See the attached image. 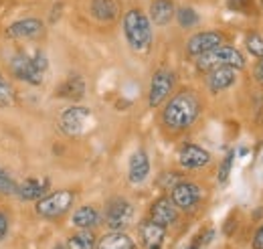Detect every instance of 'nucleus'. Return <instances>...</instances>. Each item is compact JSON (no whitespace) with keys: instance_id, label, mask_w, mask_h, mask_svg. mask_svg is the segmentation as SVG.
<instances>
[{"instance_id":"16","label":"nucleus","mask_w":263,"mask_h":249,"mask_svg":"<svg viewBox=\"0 0 263 249\" xmlns=\"http://www.w3.org/2000/svg\"><path fill=\"white\" fill-rule=\"evenodd\" d=\"M49 190V181L47 179H29L16 187V194L23 201H39L47 194Z\"/></svg>"},{"instance_id":"18","label":"nucleus","mask_w":263,"mask_h":249,"mask_svg":"<svg viewBox=\"0 0 263 249\" xmlns=\"http://www.w3.org/2000/svg\"><path fill=\"white\" fill-rule=\"evenodd\" d=\"M118 12H120L118 0H91V14L101 23L114 21L118 16Z\"/></svg>"},{"instance_id":"17","label":"nucleus","mask_w":263,"mask_h":249,"mask_svg":"<svg viewBox=\"0 0 263 249\" xmlns=\"http://www.w3.org/2000/svg\"><path fill=\"white\" fill-rule=\"evenodd\" d=\"M150 221L162 225V227H168L176 221V207L172 205L170 199H158L152 209H150Z\"/></svg>"},{"instance_id":"25","label":"nucleus","mask_w":263,"mask_h":249,"mask_svg":"<svg viewBox=\"0 0 263 249\" xmlns=\"http://www.w3.org/2000/svg\"><path fill=\"white\" fill-rule=\"evenodd\" d=\"M12 103H14V90L8 83V79L0 73V108L12 105Z\"/></svg>"},{"instance_id":"22","label":"nucleus","mask_w":263,"mask_h":249,"mask_svg":"<svg viewBox=\"0 0 263 249\" xmlns=\"http://www.w3.org/2000/svg\"><path fill=\"white\" fill-rule=\"evenodd\" d=\"M98 249H134V241L124 233H109L99 241Z\"/></svg>"},{"instance_id":"24","label":"nucleus","mask_w":263,"mask_h":249,"mask_svg":"<svg viewBox=\"0 0 263 249\" xmlns=\"http://www.w3.org/2000/svg\"><path fill=\"white\" fill-rule=\"evenodd\" d=\"M176 21L182 29H189V27H195L198 23V14L191 8V6H180L176 10Z\"/></svg>"},{"instance_id":"32","label":"nucleus","mask_w":263,"mask_h":249,"mask_svg":"<svg viewBox=\"0 0 263 249\" xmlns=\"http://www.w3.org/2000/svg\"><path fill=\"white\" fill-rule=\"evenodd\" d=\"M253 249H263V225L257 229V233L253 237Z\"/></svg>"},{"instance_id":"9","label":"nucleus","mask_w":263,"mask_h":249,"mask_svg":"<svg viewBox=\"0 0 263 249\" xmlns=\"http://www.w3.org/2000/svg\"><path fill=\"white\" fill-rule=\"evenodd\" d=\"M134 215V207L126 199H114L105 209V221L114 231L124 229Z\"/></svg>"},{"instance_id":"19","label":"nucleus","mask_w":263,"mask_h":249,"mask_svg":"<svg viewBox=\"0 0 263 249\" xmlns=\"http://www.w3.org/2000/svg\"><path fill=\"white\" fill-rule=\"evenodd\" d=\"M150 16L154 25L164 27L174 16V2L172 0H154L150 6Z\"/></svg>"},{"instance_id":"21","label":"nucleus","mask_w":263,"mask_h":249,"mask_svg":"<svg viewBox=\"0 0 263 249\" xmlns=\"http://www.w3.org/2000/svg\"><path fill=\"white\" fill-rule=\"evenodd\" d=\"M71 221L79 229H91V227H96L99 223V213L98 209H93V207H81V209H77L73 213Z\"/></svg>"},{"instance_id":"27","label":"nucleus","mask_w":263,"mask_h":249,"mask_svg":"<svg viewBox=\"0 0 263 249\" xmlns=\"http://www.w3.org/2000/svg\"><path fill=\"white\" fill-rule=\"evenodd\" d=\"M16 183H14V179L4 170V168H0V192L2 194H12V192H16Z\"/></svg>"},{"instance_id":"8","label":"nucleus","mask_w":263,"mask_h":249,"mask_svg":"<svg viewBox=\"0 0 263 249\" xmlns=\"http://www.w3.org/2000/svg\"><path fill=\"white\" fill-rule=\"evenodd\" d=\"M221 43H223V34H221V32H217V31L198 32V34L189 39V43H186V53H189L191 57H197L198 59V57L206 55L209 51L221 47Z\"/></svg>"},{"instance_id":"28","label":"nucleus","mask_w":263,"mask_h":249,"mask_svg":"<svg viewBox=\"0 0 263 249\" xmlns=\"http://www.w3.org/2000/svg\"><path fill=\"white\" fill-rule=\"evenodd\" d=\"M231 166H233V152H227L225 160L221 162V168H219V183H223V185L227 183L231 174Z\"/></svg>"},{"instance_id":"6","label":"nucleus","mask_w":263,"mask_h":249,"mask_svg":"<svg viewBox=\"0 0 263 249\" xmlns=\"http://www.w3.org/2000/svg\"><path fill=\"white\" fill-rule=\"evenodd\" d=\"M174 81H176V77H174V73H172L170 69H158V71L154 73L152 81H150L148 103H150L152 108L160 105L166 97L170 95L172 87H174Z\"/></svg>"},{"instance_id":"20","label":"nucleus","mask_w":263,"mask_h":249,"mask_svg":"<svg viewBox=\"0 0 263 249\" xmlns=\"http://www.w3.org/2000/svg\"><path fill=\"white\" fill-rule=\"evenodd\" d=\"M83 94H85V81L79 75H71L59 90V95H63L67 99H73V101H79Z\"/></svg>"},{"instance_id":"2","label":"nucleus","mask_w":263,"mask_h":249,"mask_svg":"<svg viewBox=\"0 0 263 249\" xmlns=\"http://www.w3.org/2000/svg\"><path fill=\"white\" fill-rule=\"evenodd\" d=\"M124 34L136 53H146L152 43V23L144 12L132 8L124 14Z\"/></svg>"},{"instance_id":"5","label":"nucleus","mask_w":263,"mask_h":249,"mask_svg":"<svg viewBox=\"0 0 263 249\" xmlns=\"http://www.w3.org/2000/svg\"><path fill=\"white\" fill-rule=\"evenodd\" d=\"M89 118H91V112L87 108L73 105V108H69L61 114L59 128L65 132L67 136H81L85 132L87 124H89Z\"/></svg>"},{"instance_id":"33","label":"nucleus","mask_w":263,"mask_h":249,"mask_svg":"<svg viewBox=\"0 0 263 249\" xmlns=\"http://www.w3.org/2000/svg\"><path fill=\"white\" fill-rule=\"evenodd\" d=\"M255 77H257L259 83H263V59L257 63V67H255Z\"/></svg>"},{"instance_id":"4","label":"nucleus","mask_w":263,"mask_h":249,"mask_svg":"<svg viewBox=\"0 0 263 249\" xmlns=\"http://www.w3.org/2000/svg\"><path fill=\"white\" fill-rule=\"evenodd\" d=\"M71 205H73V192L71 190H57V192L45 194L43 199L36 201V213L45 219H55L67 213Z\"/></svg>"},{"instance_id":"13","label":"nucleus","mask_w":263,"mask_h":249,"mask_svg":"<svg viewBox=\"0 0 263 249\" xmlns=\"http://www.w3.org/2000/svg\"><path fill=\"white\" fill-rule=\"evenodd\" d=\"M150 174V158L144 150H136L130 156V164H128V179L132 185H140L148 179Z\"/></svg>"},{"instance_id":"11","label":"nucleus","mask_w":263,"mask_h":249,"mask_svg":"<svg viewBox=\"0 0 263 249\" xmlns=\"http://www.w3.org/2000/svg\"><path fill=\"white\" fill-rule=\"evenodd\" d=\"M140 239L146 249H162L166 239V227L154 221H144L140 225Z\"/></svg>"},{"instance_id":"1","label":"nucleus","mask_w":263,"mask_h":249,"mask_svg":"<svg viewBox=\"0 0 263 249\" xmlns=\"http://www.w3.org/2000/svg\"><path fill=\"white\" fill-rule=\"evenodd\" d=\"M198 110H200V103L197 95L191 92H182L166 103L162 112V122L170 130H184L197 122Z\"/></svg>"},{"instance_id":"12","label":"nucleus","mask_w":263,"mask_h":249,"mask_svg":"<svg viewBox=\"0 0 263 249\" xmlns=\"http://www.w3.org/2000/svg\"><path fill=\"white\" fill-rule=\"evenodd\" d=\"M180 166L182 168H189V170H197V168H202L211 162V156L204 148H200L197 144H186L182 150H180Z\"/></svg>"},{"instance_id":"10","label":"nucleus","mask_w":263,"mask_h":249,"mask_svg":"<svg viewBox=\"0 0 263 249\" xmlns=\"http://www.w3.org/2000/svg\"><path fill=\"white\" fill-rule=\"evenodd\" d=\"M170 201L178 209H193L198 201H200V188L195 183L182 181V183H178L176 187L172 188Z\"/></svg>"},{"instance_id":"34","label":"nucleus","mask_w":263,"mask_h":249,"mask_svg":"<svg viewBox=\"0 0 263 249\" xmlns=\"http://www.w3.org/2000/svg\"><path fill=\"white\" fill-rule=\"evenodd\" d=\"M55 249H67V247H63V245H57Z\"/></svg>"},{"instance_id":"3","label":"nucleus","mask_w":263,"mask_h":249,"mask_svg":"<svg viewBox=\"0 0 263 249\" xmlns=\"http://www.w3.org/2000/svg\"><path fill=\"white\" fill-rule=\"evenodd\" d=\"M245 65L243 55L233 49V47H217L213 51H209L206 55L198 57L197 67L200 71H213L217 67H233V69H241Z\"/></svg>"},{"instance_id":"30","label":"nucleus","mask_w":263,"mask_h":249,"mask_svg":"<svg viewBox=\"0 0 263 249\" xmlns=\"http://www.w3.org/2000/svg\"><path fill=\"white\" fill-rule=\"evenodd\" d=\"M6 233H8V215L0 213V241L6 237Z\"/></svg>"},{"instance_id":"15","label":"nucleus","mask_w":263,"mask_h":249,"mask_svg":"<svg viewBox=\"0 0 263 249\" xmlns=\"http://www.w3.org/2000/svg\"><path fill=\"white\" fill-rule=\"evenodd\" d=\"M235 69L233 67H217V69H213L211 73H209V77H206V85H209V90L211 92H223V90H227L231 87L233 83H235Z\"/></svg>"},{"instance_id":"14","label":"nucleus","mask_w":263,"mask_h":249,"mask_svg":"<svg viewBox=\"0 0 263 249\" xmlns=\"http://www.w3.org/2000/svg\"><path fill=\"white\" fill-rule=\"evenodd\" d=\"M43 31H45V27L39 19H23V21H16L14 25H10L6 29V34L12 39H36L43 34Z\"/></svg>"},{"instance_id":"7","label":"nucleus","mask_w":263,"mask_h":249,"mask_svg":"<svg viewBox=\"0 0 263 249\" xmlns=\"http://www.w3.org/2000/svg\"><path fill=\"white\" fill-rule=\"evenodd\" d=\"M10 69H12L14 77H18L21 81L33 83V85L43 81V73H45V71L36 65V61H34L33 57H27V55H23V53H18V55L12 57Z\"/></svg>"},{"instance_id":"31","label":"nucleus","mask_w":263,"mask_h":249,"mask_svg":"<svg viewBox=\"0 0 263 249\" xmlns=\"http://www.w3.org/2000/svg\"><path fill=\"white\" fill-rule=\"evenodd\" d=\"M231 6L235 10H247L251 6V0H231Z\"/></svg>"},{"instance_id":"23","label":"nucleus","mask_w":263,"mask_h":249,"mask_svg":"<svg viewBox=\"0 0 263 249\" xmlns=\"http://www.w3.org/2000/svg\"><path fill=\"white\" fill-rule=\"evenodd\" d=\"M67 249H96V237L87 229L81 231V233H75L67 241Z\"/></svg>"},{"instance_id":"29","label":"nucleus","mask_w":263,"mask_h":249,"mask_svg":"<svg viewBox=\"0 0 263 249\" xmlns=\"http://www.w3.org/2000/svg\"><path fill=\"white\" fill-rule=\"evenodd\" d=\"M211 239H213V231H206V233L198 235L197 239H195V241H193V243H191V245H189L186 249H200L202 245H206Z\"/></svg>"},{"instance_id":"26","label":"nucleus","mask_w":263,"mask_h":249,"mask_svg":"<svg viewBox=\"0 0 263 249\" xmlns=\"http://www.w3.org/2000/svg\"><path fill=\"white\" fill-rule=\"evenodd\" d=\"M245 45H247V51H249L253 57H259V59H263V39L259 37V34L251 32V34L247 37Z\"/></svg>"}]
</instances>
